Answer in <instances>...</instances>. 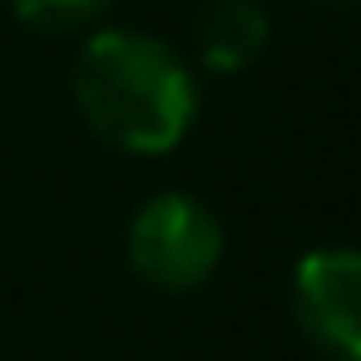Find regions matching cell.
I'll use <instances>...</instances> for the list:
<instances>
[{"mask_svg": "<svg viewBox=\"0 0 361 361\" xmlns=\"http://www.w3.org/2000/svg\"><path fill=\"white\" fill-rule=\"evenodd\" d=\"M70 99L99 144L159 159L173 154L198 119V75L169 40L134 25H104L75 55Z\"/></svg>", "mask_w": 361, "mask_h": 361, "instance_id": "obj_1", "label": "cell"}, {"mask_svg": "<svg viewBox=\"0 0 361 361\" xmlns=\"http://www.w3.org/2000/svg\"><path fill=\"white\" fill-rule=\"evenodd\" d=\"M223 252H228V233L218 213L183 188H164L144 198L124 233V257L134 277L169 297L198 292L223 267Z\"/></svg>", "mask_w": 361, "mask_h": 361, "instance_id": "obj_2", "label": "cell"}, {"mask_svg": "<svg viewBox=\"0 0 361 361\" xmlns=\"http://www.w3.org/2000/svg\"><path fill=\"white\" fill-rule=\"evenodd\" d=\"M292 322L302 341L326 361H356L361 356V257L346 243L312 247L292 267L287 292Z\"/></svg>", "mask_w": 361, "mask_h": 361, "instance_id": "obj_3", "label": "cell"}, {"mask_svg": "<svg viewBox=\"0 0 361 361\" xmlns=\"http://www.w3.org/2000/svg\"><path fill=\"white\" fill-rule=\"evenodd\" d=\"M272 40V16L262 0H203L193 16V55L208 75H243Z\"/></svg>", "mask_w": 361, "mask_h": 361, "instance_id": "obj_4", "label": "cell"}, {"mask_svg": "<svg viewBox=\"0 0 361 361\" xmlns=\"http://www.w3.org/2000/svg\"><path fill=\"white\" fill-rule=\"evenodd\" d=\"M114 0H11V11L35 35H75L90 30Z\"/></svg>", "mask_w": 361, "mask_h": 361, "instance_id": "obj_5", "label": "cell"}, {"mask_svg": "<svg viewBox=\"0 0 361 361\" xmlns=\"http://www.w3.org/2000/svg\"><path fill=\"white\" fill-rule=\"evenodd\" d=\"M322 6H351V0H322Z\"/></svg>", "mask_w": 361, "mask_h": 361, "instance_id": "obj_6", "label": "cell"}]
</instances>
